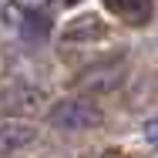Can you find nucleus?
<instances>
[{
	"label": "nucleus",
	"mask_w": 158,
	"mask_h": 158,
	"mask_svg": "<svg viewBox=\"0 0 158 158\" xmlns=\"http://www.w3.org/2000/svg\"><path fill=\"white\" fill-rule=\"evenodd\" d=\"M101 121H104V111L84 98H67L51 108V125L61 131H88V128H98Z\"/></svg>",
	"instance_id": "1"
},
{
	"label": "nucleus",
	"mask_w": 158,
	"mask_h": 158,
	"mask_svg": "<svg viewBox=\"0 0 158 158\" xmlns=\"http://www.w3.org/2000/svg\"><path fill=\"white\" fill-rule=\"evenodd\" d=\"M44 91L31 88V84H14V88H3L0 91V118H24L44 108Z\"/></svg>",
	"instance_id": "2"
},
{
	"label": "nucleus",
	"mask_w": 158,
	"mask_h": 158,
	"mask_svg": "<svg viewBox=\"0 0 158 158\" xmlns=\"http://www.w3.org/2000/svg\"><path fill=\"white\" fill-rule=\"evenodd\" d=\"M37 141V128L24 118H0V155H14Z\"/></svg>",
	"instance_id": "3"
},
{
	"label": "nucleus",
	"mask_w": 158,
	"mask_h": 158,
	"mask_svg": "<svg viewBox=\"0 0 158 158\" xmlns=\"http://www.w3.org/2000/svg\"><path fill=\"white\" fill-rule=\"evenodd\" d=\"M3 20H7L14 31L27 34V37H44V34L51 31V20H47L44 14L31 10V7H24V3H7V7H3Z\"/></svg>",
	"instance_id": "4"
},
{
	"label": "nucleus",
	"mask_w": 158,
	"mask_h": 158,
	"mask_svg": "<svg viewBox=\"0 0 158 158\" xmlns=\"http://www.w3.org/2000/svg\"><path fill=\"white\" fill-rule=\"evenodd\" d=\"M104 34H108V27L98 14H81L77 20H71L64 27L61 37H64V44H91V40H101Z\"/></svg>",
	"instance_id": "5"
},
{
	"label": "nucleus",
	"mask_w": 158,
	"mask_h": 158,
	"mask_svg": "<svg viewBox=\"0 0 158 158\" xmlns=\"http://www.w3.org/2000/svg\"><path fill=\"white\" fill-rule=\"evenodd\" d=\"M101 3H104L108 14H114L118 20L135 24V27L152 17V0H101Z\"/></svg>",
	"instance_id": "6"
},
{
	"label": "nucleus",
	"mask_w": 158,
	"mask_h": 158,
	"mask_svg": "<svg viewBox=\"0 0 158 158\" xmlns=\"http://www.w3.org/2000/svg\"><path fill=\"white\" fill-rule=\"evenodd\" d=\"M121 74H125V64L114 61V64H98L94 71H88V74H81L77 77V88H91V91H98V88H114L118 81H121Z\"/></svg>",
	"instance_id": "7"
},
{
	"label": "nucleus",
	"mask_w": 158,
	"mask_h": 158,
	"mask_svg": "<svg viewBox=\"0 0 158 158\" xmlns=\"http://www.w3.org/2000/svg\"><path fill=\"white\" fill-rule=\"evenodd\" d=\"M145 138H148V141H155V145H158V118H155V121H148V125H145Z\"/></svg>",
	"instance_id": "8"
},
{
	"label": "nucleus",
	"mask_w": 158,
	"mask_h": 158,
	"mask_svg": "<svg viewBox=\"0 0 158 158\" xmlns=\"http://www.w3.org/2000/svg\"><path fill=\"white\" fill-rule=\"evenodd\" d=\"M57 7H71V3H77V0H54Z\"/></svg>",
	"instance_id": "9"
},
{
	"label": "nucleus",
	"mask_w": 158,
	"mask_h": 158,
	"mask_svg": "<svg viewBox=\"0 0 158 158\" xmlns=\"http://www.w3.org/2000/svg\"><path fill=\"white\" fill-rule=\"evenodd\" d=\"M152 158H158V155H152Z\"/></svg>",
	"instance_id": "10"
}]
</instances>
